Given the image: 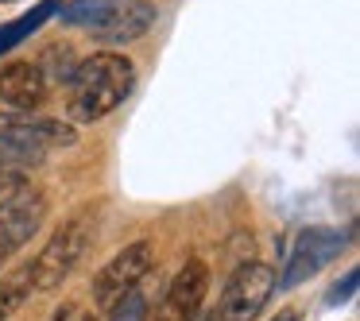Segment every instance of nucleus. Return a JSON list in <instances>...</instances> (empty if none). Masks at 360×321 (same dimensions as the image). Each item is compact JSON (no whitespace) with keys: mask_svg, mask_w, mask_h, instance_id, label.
I'll use <instances>...</instances> for the list:
<instances>
[{"mask_svg":"<svg viewBox=\"0 0 360 321\" xmlns=\"http://www.w3.org/2000/svg\"><path fill=\"white\" fill-rule=\"evenodd\" d=\"M136 86V66L132 58L117 55V51H97V55L82 58L70 74H66V89L70 101L66 112L78 124H94V120L109 117L117 105H124V97Z\"/></svg>","mask_w":360,"mask_h":321,"instance_id":"obj_1","label":"nucleus"},{"mask_svg":"<svg viewBox=\"0 0 360 321\" xmlns=\"http://www.w3.org/2000/svg\"><path fill=\"white\" fill-rule=\"evenodd\" d=\"M159 20L151 0H74L63 8V24L86 27L101 43H132L148 35Z\"/></svg>","mask_w":360,"mask_h":321,"instance_id":"obj_2","label":"nucleus"},{"mask_svg":"<svg viewBox=\"0 0 360 321\" xmlns=\"http://www.w3.org/2000/svg\"><path fill=\"white\" fill-rule=\"evenodd\" d=\"M94 240V213H78L70 217L63 228H55L43 251L32 259V290H55L70 279V271L78 267V259L89 251Z\"/></svg>","mask_w":360,"mask_h":321,"instance_id":"obj_3","label":"nucleus"},{"mask_svg":"<svg viewBox=\"0 0 360 321\" xmlns=\"http://www.w3.org/2000/svg\"><path fill=\"white\" fill-rule=\"evenodd\" d=\"M271 290H275L271 263L248 259V263H240L229 275L225 290H221V298H217V310L205 313L202 321H256L259 313H264Z\"/></svg>","mask_w":360,"mask_h":321,"instance_id":"obj_4","label":"nucleus"},{"mask_svg":"<svg viewBox=\"0 0 360 321\" xmlns=\"http://www.w3.org/2000/svg\"><path fill=\"white\" fill-rule=\"evenodd\" d=\"M349 240H352V228H326V225L302 228V232L295 236V244H290L287 267H283V275L275 279V287L295 290L298 282H306L310 275H318L329 259L341 256V251L349 248Z\"/></svg>","mask_w":360,"mask_h":321,"instance_id":"obj_5","label":"nucleus"},{"mask_svg":"<svg viewBox=\"0 0 360 321\" xmlns=\"http://www.w3.org/2000/svg\"><path fill=\"white\" fill-rule=\"evenodd\" d=\"M151 263H155L151 240H136V244H128V248H120L117 256L94 275V302L112 306L117 298H124L128 290L140 287V279L151 271Z\"/></svg>","mask_w":360,"mask_h":321,"instance_id":"obj_6","label":"nucleus"},{"mask_svg":"<svg viewBox=\"0 0 360 321\" xmlns=\"http://www.w3.org/2000/svg\"><path fill=\"white\" fill-rule=\"evenodd\" d=\"M205 290H210V267H205L202 259H186V267H182L171 279V287H167V298H163V306H159L155 321H198Z\"/></svg>","mask_w":360,"mask_h":321,"instance_id":"obj_7","label":"nucleus"},{"mask_svg":"<svg viewBox=\"0 0 360 321\" xmlns=\"http://www.w3.org/2000/svg\"><path fill=\"white\" fill-rule=\"evenodd\" d=\"M43 217H47V197L35 194V190L20 205H12V209L0 213V267L8 263V259L39 232Z\"/></svg>","mask_w":360,"mask_h":321,"instance_id":"obj_8","label":"nucleus"},{"mask_svg":"<svg viewBox=\"0 0 360 321\" xmlns=\"http://www.w3.org/2000/svg\"><path fill=\"white\" fill-rule=\"evenodd\" d=\"M47 74L35 63H8L0 70V101L16 112H35L47 101Z\"/></svg>","mask_w":360,"mask_h":321,"instance_id":"obj_9","label":"nucleus"},{"mask_svg":"<svg viewBox=\"0 0 360 321\" xmlns=\"http://www.w3.org/2000/svg\"><path fill=\"white\" fill-rule=\"evenodd\" d=\"M47 159V143L24 124V120H0V166L32 171Z\"/></svg>","mask_w":360,"mask_h":321,"instance_id":"obj_10","label":"nucleus"},{"mask_svg":"<svg viewBox=\"0 0 360 321\" xmlns=\"http://www.w3.org/2000/svg\"><path fill=\"white\" fill-rule=\"evenodd\" d=\"M27 298H32V263L16 267L0 279V321H8Z\"/></svg>","mask_w":360,"mask_h":321,"instance_id":"obj_11","label":"nucleus"},{"mask_svg":"<svg viewBox=\"0 0 360 321\" xmlns=\"http://www.w3.org/2000/svg\"><path fill=\"white\" fill-rule=\"evenodd\" d=\"M32 194V182H27V171H12V166H0V213L20 205Z\"/></svg>","mask_w":360,"mask_h":321,"instance_id":"obj_12","label":"nucleus"},{"mask_svg":"<svg viewBox=\"0 0 360 321\" xmlns=\"http://www.w3.org/2000/svg\"><path fill=\"white\" fill-rule=\"evenodd\" d=\"M58 0H47V4H39L35 8V16H24V20H16V24H8V27H0V51H8V47H16L20 39H24L27 32H35V27L47 20V12L55 8Z\"/></svg>","mask_w":360,"mask_h":321,"instance_id":"obj_13","label":"nucleus"},{"mask_svg":"<svg viewBox=\"0 0 360 321\" xmlns=\"http://www.w3.org/2000/svg\"><path fill=\"white\" fill-rule=\"evenodd\" d=\"M109 321H148V298L140 290H128L124 298L112 302V317Z\"/></svg>","mask_w":360,"mask_h":321,"instance_id":"obj_14","label":"nucleus"},{"mask_svg":"<svg viewBox=\"0 0 360 321\" xmlns=\"http://www.w3.org/2000/svg\"><path fill=\"white\" fill-rule=\"evenodd\" d=\"M352 287H356V267H352V271L349 275H345V282H337V287H333V294H329V302H349V298H352Z\"/></svg>","mask_w":360,"mask_h":321,"instance_id":"obj_15","label":"nucleus"},{"mask_svg":"<svg viewBox=\"0 0 360 321\" xmlns=\"http://www.w3.org/2000/svg\"><path fill=\"white\" fill-rule=\"evenodd\" d=\"M271 321H302V310H298V306H287V310H279Z\"/></svg>","mask_w":360,"mask_h":321,"instance_id":"obj_16","label":"nucleus"},{"mask_svg":"<svg viewBox=\"0 0 360 321\" xmlns=\"http://www.w3.org/2000/svg\"><path fill=\"white\" fill-rule=\"evenodd\" d=\"M70 317H74V306H70V302H66V306H63V310H55V317H51V321H70Z\"/></svg>","mask_w":360,"mask_h":321,"instance_id":"obj_17","label":"nucleus"},{"mask_svg":"<svg viewBox=\"0 0 360 321\" xmlns=\"http://www.w3.org/2000/svg\"><path fill=\"white\" fill-rule=\"evenodd\" d=\"M78 321H97V317H94V313H82V317H78Z\"/></svg>","mask_w":360,"mask_h":321,"instance_id":"obj_18","label":"nucleus"},{"mask_svg":"<svg viewBox=\"0 0 360 321\" xmlns=\"http://www.w3.org/2000/svg\"><path fill=\"white\" fill-rule=\"evenodd\" d=\"M0 4H12V0H0Z\"/></svg>","mask_w":360,"mask_h":321,"instance_id":"obj_19","label":"nucleus"}]
</instances>
